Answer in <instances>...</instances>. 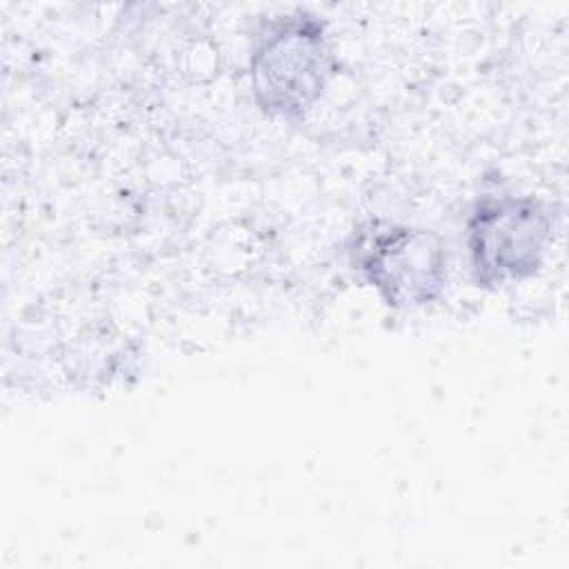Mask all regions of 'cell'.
<instances>
[{
  "mask_svg": "<svg viewBox=\"0 0 569 569\" xmlns=\"http://www.w3.org/2000/svg\"><path fill=\"white\" fill-rule=\"evenodd\" d=\"M333 73L329 36L318 16L293 11L269 20L249 56L256 104L282 120H302Z\"/></svg>",
  "mask_w": 569,
  "mask_h": 569,
  "instance_id": "6da1fadb",
  "label": "cell"
},
{
  "mask_svg": "<svg viewBox=\"0 0 569 569\" xmlns=\"http://www.w3.org/2000/svg\"><path fill=\"white\" fill-rule=\"evenodd\" d=\"M349 260L356 273L393 309L425 307L440 298L447 284V247L427 227L369 220L353 233Z\"/></svg>",
  "mask_w": 569,
  "mask_h": 569,
  "instance_id": "7a4b0ae2",
  "label": "cell"
},
{
  "mask_svg": "<svg viewBox=\"0 0 569 569\" xmlns=\"http://www.w3.org/2000/svg\"><path fill=\"white\" fill-rule=\"evenodd\" d=\"M551 207L533 193H498L476 202L467 218V256L478 287H502L533 276L547 256Z\"/></svg>",
  "mask_w": 569,
  "mask_h": 569,
  "instance_id": "3957f363",
  "label": "cell"
}]
</instances>
